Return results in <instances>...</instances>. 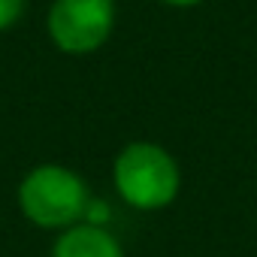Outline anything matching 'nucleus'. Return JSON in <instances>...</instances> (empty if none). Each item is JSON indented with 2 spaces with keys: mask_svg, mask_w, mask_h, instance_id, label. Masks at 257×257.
<instances>
[{
  "mask_svg": "<svg viewBox=\"0 0 257 257\" xmlns=\"http://www.w3.org/2000/svg\"><path fill=\"white\" fill-rule=\"evenodd\" d=\"M118 197L140 212H158L179 197L182 173L176 158L155 143L124 146L112 167Z\"/></svg>",
  "mask_w": 257,
  "mask_h": 257,
  "instance_id": "1",
  "label": "nucleus"
},
{
  "mask_svg": "<svg viewBox=\"0 0 257 257\" xmlns=\"http://www.w3.org/2000/svg\"><path fill=\"white\" fill-rule=\"evenodd\" d=\"M91 194L79 173L61 164L34 167L19 185V206L25 218L46 230H67L88 212Z\"/></svg>",
  "mask_w": 257,
  "mask_h": 257,
  "instance_id": "2",
  "label": "nucleus"
},
{
  "mask_svg": "<svg viewBox=\"0 0 257 257\" xmlns=\"http://www.w3.org/2000/svg\"><path fill=\"white\" fill-rule=\"evenodd\" d=\"M115 28L112 0H55L49 10V37L67 55L100 49Z\"/></svg>",
  "mask_w": 257,
  "mask_h": 257,
  "instance_id": "3",
  "label": "nucleus"
},
{
  "mask_svg": "<svg viewBox=\"0 0 257 257\" xmlns=\"http://www.w3.org/2000/svg\"><path fill=\"white\" fill-rule=\"evenodd\" d=\"M52 257H124L121 242L106 230V227H94V224H73L67 230H61Z\"/></svg>",
  "mask_w": 257,
  "mask_h": 257,
  "instance_id": "4",
  "label": "nucleus"
},
{
  "mask_svg": "<svg viewBox=\"0 0 257 257\" xmlns=\"http://www.w3.org/2000/svg\"><path fill=\"white\" fill-rule=\"evenodd\" d=\"M25 13V0H0V31L13 28Z\"/></svg>",
  "mask_w": 257,
  "mask_h": 257,
  "instance_id": "5",
  "label": "nucleus"
},
{
  "mask_svg": "<svg viewBox=\"0 0 257 257\" xmlns=\"http://www.w3.org/2000/svg\"><path fill=\"white\" fill-rule=\"evenodd\" d=\"M164 4H170V7H197L200 0H164Z\"/></svg>",
  "mask_w": 257,
  "mask_h": 257,
  "instance_id": "6",
  "label": "nucleus"
}]
</instances>
